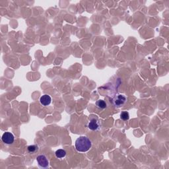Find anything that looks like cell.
Instances as JSON below:
<instances>
[{
  "instance_id": "obj_1",
  "label": "cell",
  "mask_w": 169,
  "mask_h": 169,
  "mask_svg": "<svg viewBox=\"0 0 169 169\" xmlns=\"http://www.w3.org/2000/svg\"><path fill=\"white\" fill-rule=\"evenodd\" d=\"M91 145V141L85 136L79 137L75 142V149L79 152L88 151Z\"/></svg>"
},
{
  "instance_id": "obj_2",
  "label": "cell",
  "mask_w": 169,
  "mask_h": 169,
  "mask_svg": "<svg viewBox=\"0 0 169 169\" xmlns=\"http://www.w3.org/2000/svg\"><path fill=\"white\" fill-rule=\"evenodd\" d=\"M36 160L39 165V167L41 168H48L49 166V160L47 159V157L44 155H40L36 157Z\"/></svg>"
},
{
  "instance_id": "obj_3",
  "label": "cell",
  "mask_w": 169,
  "mask_h": 169,
  "mask_svg": "<svg viewBox=\"0 0 169 169\" xmlns=\"http://www.w3.org/2000/svg\"><path fill=\"white\" fill-rule=\"evenodd\" d=\"M1 140L5 144L11 145L15 141V136L11 132H5L1 137Z\"/></svg>"
},
{
  "instance_id": "obj_4",
  "label": "cell",
  "mask_w": 169,
  "mask_h": 169,
  "mask_svg": "<svg viewBox=\"0 0 169 169\" xmlns=\"http://www.w3.org/2000/svg\"><path fill=\"white\" fill-rule=\"evenodd\" d=\"M126 101V97L125 96L119 95H118L117 97H115L113 99V103L114 105L116 106L120 107L122 106L123 105H124V103Z\"/></svg>"
},
{
  "instance_id": "obj_5",
  "label": "cell",
  "mask_w": 169,
  "mask_h": 169,
  "mask_svg": "<svg viewBox=\"0 0 169 169\" xmlns=\"http://www.w3.org/2000/svg\"><path fill=\"white\" fill-rule=\"evenodd\" d=\"M88 128L89 129L92 131L97 130L99 128V123H98V120L95 119V118H92L89 122Z\"/></svg>"
},
{
  "instance_id": "obj_6",
  "label": "cell",
  "mask_w": 169,
  "mask_h": 169,
  "mask_svg": "<svg viewBox=\"0 0 169 169\" xmlns=\"http://www.w3.org/2000/svg\"><path fill=\"white\" fill-rule=\"evenodd\" d=\"M40 102L42 106H48L52 102V98L50 95H44L40 98Z\"/></svg>"
},
{
  "instance_id": "obj_7",
  "label": "cell",
  "mask_w": 169,
  "mask_h": 169,
  "mask_svg": "<svg viewBox=\"0 0 169 169\" xmlns=\"http://www.w3.org/2000/svg\"><path fill=\"white\" fill-rule=\"evenodd\" d=\"M56 156L58 159H61L64 158V157H66V151L64 150V149H58L56 151Z\"/></svg>"
},
{
  "instance_id": "obj_8",
  "label": "cell",
  "mask_w": 169,
  "mask_h": 169,
  "mask_svg": "<svg viewBox=\"0 0 169 169\" xmlns=\"http://www.w3.org/2000/svg\"><path fill=\"white\" fill-rule=\"evenodd\" d=\"M96 106H97L98 108L105 109L107 107V104L105 100H98L96 102Z\"/></svg>"
},
{
  "instance_id": "obj_9",
  "label": "cell",
  "mask_w": 169,
  "mask_h": 169,
  "mask_svg": "<svg viewBox=\"0 0 169 169\" xmlns=\"http://www.w3.org/2000/svg\"><path fill=\"white\" fill-rule=\"evenodd\" d=\"M28 151L30 153H36V151H38V147L36 145H29L27 148Z\"/></svg>"
},
{
  "instance_id": "obj_10",
  "label": "cell",
  "mask_w": 169,
  "mask_h": 169,
  "mask_svg": "<svg viewBox=\"0 0 169 169\" xmlns=\"http://www.w3.org/2000/svg\"><path fill=\"white\" fill-rule=\"evenodd\" d=\"M120 118L124 121L128 120L129 119V112L127 111L122 112V113L120 114Z\"/></svg>"
}]
</instances>
